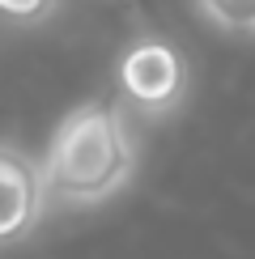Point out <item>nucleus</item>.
Here are the masks:
<instances>
[{
	"label": "nucleus",
	"mask_w": 255,
	"mask_h": 259,
	"mask_svg": "<svg viewBox=\"0 0 255 259\" xmlns=\"http://www.w3.org/2000/svg\"><path fill=\"white\" fill-rule=\"evenodd\" d=\"M136 170V145L111 102H85L68 115L42 157L47 200L90 208L123 187Z\"/></svg>",
	"instance_id": "obj_1"
},
{
	"label": "nucleus",
	"mask_w": 255,
	"mask_h": 259,
	"mask_svg": "<svg viewBox=\"0 0 255 259\" xmlns=\"http://www.w3.org/2000/svg\"><path fill=\"white\" fill-rule=\"evenodd\" d=\"M119 90L149 115L170 111L187 90V64L166 38H136L119 60Z\"/></svg>",
	"instance_id": "obj_2"
},
{
	"label": "nucleus",
	"mask_w": 255,
	"mask_h": 259,
	"mask_svg": "<svg viewBox=\"0 0 255 259\" xmlns=\"http://www.w3.org/2000/svg\"><path fill=\"white\" fill-rule=\"evenodd\" d=\"M47 208L42 166L21 149L0 145V246H13L34 234Z\"/></svg>",
	"instance_id": "obj_3"
},
{
	"label": "nucleus",
	"mask_w": 255,
	"mask_h": 259,
	"mask_svg": "<svg viewBox=\"0 0 255 259\" xmlns=\"http://www.w3.org/2000/svg\"><path fill=\"white\" fill-rule=\"evenodd\" d=\"M200 13L230 34H255V0H196Z\"/></svg>",
	"instance_id": "obj_4"
},
{
	"label": "nucleus",
	"mask_w": 255,
	"mask_h": 259,
	"mask_svg": "<svg viewBox=\"0 0 255 259\" xmlns=\"http://www.w3.org/2000/svg\"><path fill=\"white\" fill-rule=\"evenodd\" d=\"M51 5L56 0H0V13L13 17V21H38L51 13Z\"/></svg>",
	"instance_id": "obj_5"
}]
</instances>
